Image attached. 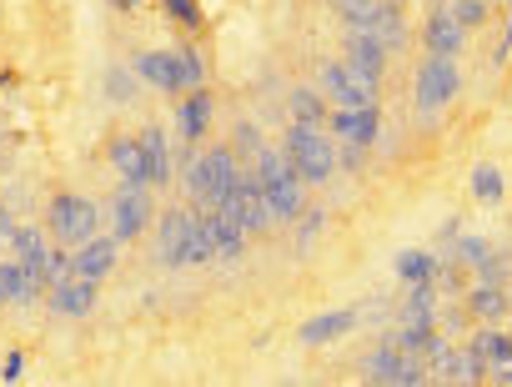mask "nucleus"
Listing matches in <instances>:
<instances>
[{
    "label": "nucleus",
    "mask_w": 512,
    "mask_h": 387,
    "mask_svg": "<svg viewBox=\"0 0 512 387\" xmlns=\"http://www.w3.org/2000/svg\"><path fill=\"white\" fill-rule=\"evenodd\" d=\"M467 342H472V352L482 357L487 377H492V372H502V367L512 362V332H507V327H497V322H472Z\"/></svg>",
    "instance_id": "24"
},
{
    "label": "nucleus",
    "mask_w": 512,
    "mask_h": 387,
    "mask_svg": "<svg viewBox=\"0 0 512 387\" xmlns=\"http://www.w3.org/2000/svg\"><path fill=\"white\" fill-rule=\"evenodd\" d=\"M111 6H116V11H141L146 0H111Z\"/></svg>",
    "instance_id": "46"
},
{
    "label": "nucleus",
    "mask_w": 512,
    "mask_h": 387,
    "mask_svg": "<svg viewBox=\"0 0 512 387\" xmlns=\"http://www.w3.org/2000/svg\"><path fill=\"white\" fill-rule=\"evenodd\" d=\"M101 222H106V212H101L91 197H81V191H56V197L46 202V232H51V242H61V247L91 242V237L101 232Z\"/></svg>",
    "instance_id": "5"
},
{
    "label": "nucleus",
    "mask_w": 512,
    "mask_h": 387,
    "mask_svg": "<svg viewBox=\"0 0 512 387\" xmlns=\"http://www.w3.org/2000/svg\"><path fill=\"white\" fill-rule=\"evenodd\" d=\"M462 96V61L452 56H422L412 71V111L417 116H442Z\"/></svg>",
    "instance_id": "4"
},
{
    "label": "nucleus",
    "mask_w": 512,
    "mask_h": 387,
    "mask_svg": "<svg viewBox=\"0 0 512 387\" xmlns=\"http://www.w3.org/2000/svg\"><path fill=\"white\" fill-rule=\"evenodd\" d=\"M437 312H442V302H437V282H407V287H402L397 322L432 332V327H437Z\"/></svg>",
    "instance_id": "23"
},
{
    "label": "nucleus",
    "mask_w": 512,
    "mask_h": 387,
    "mask_svg": "<svg viewBox=\"0 0 512 387\" xmlns=\"http://www.w3.org/2000/svg\"><path fill=\"white\" fill-rule=\"evenodd\" d=\"M131 71H136L151 91H161V96H171V101L186 91V76H181L176 46H171V51H136V56H131Z\"/></svg>",
    "instance_id": "12"
},
{
    "label": "nucleus",
    "mask_w": 512,
    "mask_h": 387,
    "mask_svg": "<svg viewBox=\"0 0 512 387\" xmlns=\"http://www.w3.org/2000/svg\"><path fill=\"white\" fill-rule=\"evenodd\" d=\"M327 131H337V141L377 146L382 141V106H332L327 111Z\"/></svg>",
    "instance_id": "13"
},
{
    "label": "nucleus",
    "mask_w": 512,
    "mask_h": 387,
    "mask_svg": "<svg viewBox=\"0 0 512 387\" xmlns=\"http://www.w3.org/2000/svg\"><path fill=\"white\" fill-rule=\"evenodd\" d=\"M241 176V161L231 146H196L181 156V186H186V197L191 207H221L231 197V186Z\"/></svg>",
    "instance_id": "2"
},
{
    "label": "nucleus",
    "mask_w": 512,
    "mask_h": 387,
    "mask_svg": "<svg viewBox=\"0 0 512 387\" xmlns=\"http://www.w3.org/2000/svg\"><path fill=\"white\" fill-rule=\"evenodd\" d=\"M156 207H151V186H116V197H111V212H106V222H111V237L121 242V247H131V242H141L146 237V227L156 222L151 217Z\"/></svg>",
    "instance_id": "9"
},
{
    "label": "nucleus",
    "mask_w": 512,
    "mask_h": 387,
    "mask_svg": "<svg viewBox=\"0 0 512 387\" xmlns=\"http://www.w3.org/2000/svg\"><path fill=\"white\" fill-rule=\"evenodd\" d=\"M262 146H267V136H262V126H256V121H236V126H231V151H236L241 166L262 151Z\"/></svg>",
    "instance_id": "36"
},
{
    "label": "nucleus",
    "mask_w": 512,
    "mask_h": 387,
    "mask_svg": "<svg viewBox=\"0 0 512 387\" xmlns=\"http://www.w3.org/2000/svg\"><path fill=\"white\" fill-rule=\"evenodd\" d=\"M472 282H502V287H507V282H512V252H497V247H492V252L472 267Z\"/></svg>",
    "instance_id": "39"
},
{
    "label": "nucleus",
    "mask_w": 512,
    "mask_h": 387,
    "mask_svg": "<svg viewBox=\"0 0 512 387\" xmlns=\"http://www.w3.org/2000/svg\"><path fill=\"white\" fill-rule=\"evenodd\" d=\"M457 232H462V217H447V222L437 227V247H447V242H457Z\"/></svg>",
    "instance_id": "45"
},
{
    "label": "nucleus",
    "mask_w": 512,
    "mask_h": 387,
    "mask_svg": "<svg viewBox=\"0 0 512 387\" xmlns=\"http://www.w3.org/2000/svg\"><path fill=\"white\" fill-rule=\"evenodd\" d=\"M437 377L442 382H462V387H472V382H487V367H482V357L472 352V342H452V352H447V362L437 367Z\"/></svg>",
    "instance_id": "28"
},
{
    "label": "nucleus",
    "mask_w": 512,
    "mask_h": 387,
    "mask_svg": "<svg viewBox=\"0 0 512 387\" xmlns=\"http://www.w3.org/2000/svg\"><path fill=\"white\" fill-rule=\"evenodd\" d=\"M467 191H472V202L497 207V202L507 197V176L497 171V161H477V166L467 171Z\"/></svg>",
    "instance_id": "29"
},
{
    "label": "nucleus",
    "mask_w": 512,
    "mask_h": 387,
    "mask_svg": "<svg viewBox=\"0 0 512 387\" xmlns=\"http://www.w3.org/2000/svg\"><path fill=\"white\" fill-rule=\"evenodd\" d=\"M156 257L161 267L171 272H186V267H211V242H206V227H201V212L196 207H166L156 212Z\"/></svg>",
    "instance_id": "1"
},
{
    "label": "nucleus",
    "mask_w": 512,
    "mask_h": 387,
    "mask_svg": "<svg viewBox=\"0 0 512 387\" xmlns=\"http://www.w3.org/2000/svg\"><path fill=\"white\" fill-rule=\"evenodd\" d=\"M287 111H292V121H302V126H327L332 101H327L322 86L312 81V86H292V91H287Z\"/></svg>",
    "instance_id": "27"
},
{
    "label": "nucleus",
    "mask_w": 512,
    "mask_h": 387,
    "mask_svg": "<svg viewBox=\"0 0 512 387\" xmlns=\"http://www.w3.org/2000/svg\"><path fill=\"white\" fill-rule=\"evenodd\" d=\"M437 332H447L452 342H457V332H472V317H467V307H462V302H447V307L437 312Z\"/></svg>",
    "instance_id": "42"
},
{
    "label": "nucleus",
    "mask_w": 512,
    "mask_h": 387,
    "mask_svg": "<svg viewBox=\"0 0 512 387\" xmlns=\"http://www.w3.org/2000/svg\"><path fill=\"white\" fill-rule=\"evenodd\" d=\"M512 61V6H502V31H497V41H492V51H487V66L492 71H502Z\"/></svg>",
    "instance_id": "41"
},
{
    "label": "nucleus",
    "mask_w": 512,
    "mask_h": 387,
    "mask_svg": "<svg viewBox=\"0 0 512 387\" xmlns=\"http://www.w3.org/2000/svg\"><path fill=\"white\" fill-rule=\"evenodd\" d=\"M447 11L457 16V26L462 31H482V26H492V0H447Z\"/></svg>",
    "instance_id": "35"
},
{
    "label": "nucleus",
    "mask_w": 512,
    "mask_h": 387,
    "mask_svg": "<svg viewBox=\"0 0 512 387\" xmlns=\"http://www.w3.org/2000/svg\"><path fill=\"white\" fill-rule=\"evenodd\" d=\"M507 302H512V282H507Z\"/></svg>",
    "instance_id": "48"
},
{
    "label": "nucleus",
    "mask_w": 512,
    "mask_h": 387,
    "mask_svg": "<svg viewBox=\"0 0 512 387\" xmlns=\"http://www.w3.org/2000/svg\"><path fill=\"white\" fill-rule=\"evenodd\" d=\"M462 307H467L472 322H497V327H502V322L512 317V302H507V287H502V282H467Z\"/></svg>",
    "instance_id": "22"
},
{
    "label": "nucleus",
    "mask_w": 512,
    "mask_h": 387,
    "mask_svg": "<svg viewBox=\"0 0 512 387\" xmlns=\"http://www.w3.org/2000/svg\"><path fill=\"white\" fill-rule=\"evenodd\" d=\"M21 377H26V352L11 347L6 357H0V382H21Z\"/></svg>",
    "instance_id": "43"
},
{
    "label": "nucleus",
    "mask_w": 512,
    "mask_h": 387,
    "mask_svg": "<svg viewBox=\"0 0 512 387\" xmlns=\"http://www.w3.org/2000/svg\"><path fill=\"white\" fill-rule=\"evenodd\" d=\"M161 11H166V21H171L176 31H186V36H196V31L206 26L201 0H161Z\"/></svg>",
    "instance_id": "34"
},
{
    "label": "nucleus",
    "mask_w": 512,
    "mask_h": 387,
    "mask_svg": "<svg viewBox=\"0 0 512 387\" xmlns=\"http://www.w3.org/2000/svg\"><path fill=\"white\" fill-rule=\"evenodd\" d=\"M246 166L256 171V181H262V191H267L272 222H277V227H292V222L302 217V207H307V181H302V171L292 166V156H287L282 146H262Z\"/></svg>",
    "instance_id": "3"
},
{
    "label": "nucleus",
    "mask_w": 512,
    "mask_h": 387,
    "mask_svg": "<svg viewBox=\"0 0 512 387\" xmlns=\"http://www.w3.org/2000/svg\"><path fill=\"white\" fill-rule=\"evenodd\" d=\"M0 292H6V302H16V307H31V302L46 297V282H41L36 272H26V267L6 252V257H0Z\"/></svg>",
    "instance_id": "25"
},
{
    "label": "nucleus",
    "mask_w": 512,
    "mask_h": 387,
    "mask_svg": "<svg viewBox=\"0 0 512 387\" xmlns=\"http://www.w3.org/2000/svg\"><path fill=\"white\" fill-rule=\"evenodd\" d=\"M317 86L332 106H382V81L352 71L347 61H322L317 66Z\"/></svg>",
    "instance_id": "8"
},
{
    "label": "nucleus",
    "mask_w": 512,
    "mask_h": 387,
    "mask_svg": "<svg viewBox=\"0 0 512 387\" xmlns=\"http://www.w3.org/2000/svg\"><path fill=\"white\" fill-rule=\"evenodd\" d=\"M372 36L387 46V51H402L407 46V16H402V0H382L377 6V26Z\"/></svg>",
    "instance_id": "31"
},
{
    "label": "nucleus",
    "mask_w": 512,
    "mask_h": 387,
    "mask_svg": "<svg viewBox=\"0 0 512 387\" xmlns=\"http://www.w3.org/2000/svg\"><path fill=\"white\" fill-rule=\"evenodd\" d=\"M342 61L352 66V71H362V76H372V81H387V66H392V51L372 36V31H342Z\"/></svg>",
    "instance_id": "16"
},
{
    "label": "nucleus",
    "mask_w": 512,
    "mask_h": 387,
    "mask_svg": "<svg viewBox=\"0 0 512 387\" xmlns=\"http://www.w3.org/2000/svg\"><path fill=\"white\" fill-rule=\"evenodd\" d=\"M116 267H121V242H116L111 232H96L91 242H81V247H76V272H81V277L106 282Z\"/></svg>",
    "instance_id": "21"
},
{
    "label": "nucleus",
    "mask_w": 512,
    "mask_h": 387,
    "mask_svg": "<svg viewBox=\"0 0 512 387\" xmlns=\"http://www.w3.org/2000/svg\"><path fill=\"white\" fill-rule=\"evenodd\" d=\"M141 156H146V176H151V191L171 186L176 181V156H171V136L161 126H141Z\"/></svg>",
    "instance_id": "20"
},
{
    "label": "nucleus",
    "mask_w": 512,
    "mask_h": 387,
    "mask_svg": "<svg viewBox=\"0 0 512 387\" xmlns=\"http://www.w3.org/2000/svg\"><path fill=\"white\" fill-rule=\"evenodd\" d=\"M26 272H36L41 282H46V257H51V232H46V222H16V237H11V247H6Z\"/></svg>",
    "instance_id": "19"
},
{
    "label": "nucleus",
    "mask_w": 512,
    "mask_h": 387,
    "mask_svg": "<svg viewBox=\"0 0 512 387\" xmlns=\"http://www.w3.org/2000/svg\"><path fill=\"white\" fill-rule=\"evenodd\" d=\"M377 6H382V0H332L342 31H372L377 26Z\"/></svg>",
    "instance_id": "33"
},
{
    "label": "nucleus",
    "mask_w": 512,
    "mask_h": 387,
    "mask_svg": "<svg viewBox=\"0 0 512 387\" xmlns=\"http://www.w3.org/2000/svg\"><path fill=\"white\" fill-rule=\"evenodd\" d=\"M16 222H21V217H16V212H11L6 202H0V252L11 247V237H16Z\"/></svg>",
    "instance_id": "44"
},
{
    "label": "nucleus",
    "mask_w": 512,
    "mask_h": 387,
    "mask_svg": "<svg viewBox=\"0 0 512 387\" xmlns=\"http://www.w3.org/2000/svg\"><path fill=\"white\" fill-rule=\"evenodd\" d=\"M136 81H141V76L131 71V61H126V66H111V71H106V96H111L116 106H126V101H136Z\"/></svg>",
    "instance_id": "40"
},
{
    "label": "nucleus",
    "mask_w": 512,
    "mask_h": 387,
    "mask_svg": "<svg viewBox=\"0 0 512 387\" xmlns=\"http://www.w3.org/2000/svg\"><path fill=\"white\" fill-rule=\"evenodd\" d=\"M357 372H362V382H382V387H402V347L382 332L362 357H357Z\"/></svg>",
    "instance_id": "18"
},
{
    "label": "nucleus",
    "mask_w": 512,
    "mask_h": 387,
    "mask_svg": "<svg viewBox=\"0 0 512 387\" xmlns=\"http://www.w3.org/2000/svg\"><path fill=\"white\" fill-rule=\"evenodd\" d=\"M216 212H226L231 222H241L246 237H267V232L277 227V222H272V207H267V191H262V181H256L251 166H241V176H236V186H231V197H226Z\"/></svg>",
    "instance_id": "7"
},
{
    "label": "nucleus",
    "mask_w": 512,
    "mask_h": 387,
    "mask_svg": "<svg viewBox=\"0 0 512 387\" xmlns=\"http://www.w3.org/2000/svg\"><path fill=\"white\" fill-rule=\"evenodd\" d=\"M196 212H201V227H206V242H211V262H241L246 257V227L231 222L216 207H196Z\"/></svg>",
    "instance_id": "15"
},
{
    "label": "nucleus",
    "mask_w": 512,
    "mask_h": 387,
    "mask_svg": "<svg viewBox=\"0 0 512 387\" xmlns=\"http://www.w3.org/2000/svg\"><path fill=\"white\" fill-rule=\"evenodd\" d=\"M171 116H176V136H181L186 146H201V141L211 136V121H216V91H206V86L181 91V96L171 101Z\"/></svg>",
    "instance_id": "10"
},
{
    "label": "nucleus",
    "mask_w": 512,
    "mask_h": 387,
    "mask_svg": "<svg viewBox=\"0 0 512 387\" xmlns=\"http://www.w3.org/2000/svg\"><path fill=\"white\" fill-rule=\"evenodd\" d=\"M357 327H362L357 307H337V312H317V317H307V322L297 327V342H302V347H327V342H342V337L357 332Z\"/></svg>",
    "instance_id": "17"
},
{
    "label": "nucleus",
    "mask_w": 512,
    "mask_h": 387,
    "mask_svg": "<svg viewBox=\"0 0 512 387\" xmlns=\"http://www.w3.org/2000/svg\"><path fill=\"white\" fill-rule=\"evenodd\" d=\"M176 61H181L186 91H191V86H206V51H201L196 41H181V46H176Z\"/></svg>",
    "instance_id": "37"
},
{
    "label": "nucleus",
    "mask_w": 512,
    "mask_h": 387,
    "mask_svg": "<svg viewBox=\"0 0 512 387\" xmlns=\"http://www.w3.org/2000/svg\"><path fill=\"white\" fill-rule=\"evenodd\" d=\"M422 46H427V56H452V61H462L467 31H462L457 16L447 11V0H437V6L427 11V21H422Z\"/></svg>",
    "instance_id": "14"
},
{
    "label": "nucleus",
    "mask_w": 512,
    "mask_h": 387,
    "mask_svg": "<svg viewBox=\"0 0 512 387\" xmlns=\"http://www.w3.org/2000/svg\"><path fill=\"white\" fill-rule=\"evenodd\" d=\"M442 252H447V257H457V262L472 272V267H477L487 252H492V242H487V237H467V232H457V242H447Z\"/></svg>",
    "instance_id": "38"
},
{
    "label": "nucleus",
    "mask_w": 512,
    "mask_h": 387,
    "mask_svg": "<svg viewBox=\"0 0 512 387\" xmlns=\"http://www.w3.org/2000/svg\"><path fill=\"white\" fill-rule=\"evenodd\" d=\"M437 252H417V247H407V252H397L392 257V272H397V282L407 287V282H437Z\"/></svg>",
    "instance_id": "30"
},
{
    "label": "nucleus",
    "mask_w": 512,
    "mask_h": 387,
    "mask_svg": "<svg viewBox=\"0 0 512 387\" xmlns=\"http://www.w3.org/2000/svg\"><path fill=\"white\" fill-rule=\"evenodd\" d=\"M106 161H111V171H116L126 186H151L146 156H141V136H116V141L106 146Z\"/></svg>",
    "instance_id": "26"
},
{
    "label": "nucleus",
    "mask_w": 512,
    "mask_h": 387,
    "mask_svg": "<svg viewBox=\"0 0 512 387\" xmlns=\"http://www.w3.org/2000/svg\"><path fill=\"white\" fill-rule=\"evenodd\" d=\"M0 307H11V302H6V292H0Z\"/></svg>",
    "instance_id": "47"
},
{
    "label": "nucleus",
    "mask_w": 512,
    "mask_h": 387,
    "mask_svg": "<svg viewBox=\"0 0 512 387\" xmlns=\"http://www.w3.org/2000/svg\"><path fill=\"white\" fill-rule=\"evenodd\" d=\"M327 232V207H302V217L292 222V242H297V257H307L312 247H317V237Z\"/></svg>",
    "instance_id": "32"
},
{
    "label": "nucleus",
    "mask_w": 512,
    "mask_h": 387,
    "mask_svg": "<svg viewBox=\"0 0 512 387\" xmlns=\"http://www.w3.org/2000/svg\"><path fill=\"white\" fill-rule=\"evenodd\" d=\"M282 151L292 156V166L302 171L307 186H327V181L337 176V146H332V136H327L322 126L292 121V126L282 131Z\"/></svg>",
    "instance_id": "6"
},
{
    "label": "nucleus",
    "mask_w": 512,
    "mask_h": 387,
    "mask_svg": "<svg viewBox=\"0 0 512 387\" xmlns=\"http://www.w3.org/2000/svg\"><path fill=\"white\" fill-rule=\"evenodd\" d=\"M96 302H101V282H91L81 272H71V277L46 287V312L51 317H91Z\"/></svg>",
    "instance_id": "11"
}]
</instances>
